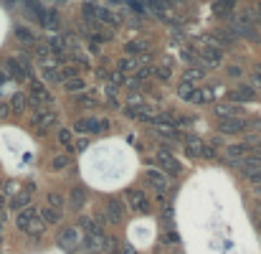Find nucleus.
<instances>
[{"instance_id": "nucleus-1", "label": "nucleus", "mask_w": 261, "mask_h": 254, "mask_svg": "<svg viewBox=\"0 0 261 254\" xmlns=\"http://www.w3.org/2000/svg\"><path fill=\"white\" fill-rule=\"evenodd\" d=\"M155 163H157V168H160L162 173H167V175H172V178H178V175L183 173V163H180L167 148H160V150H157Z\"/></svg>"}, {"instance_id": "nucleus-2", "label": "nucleus", "mask_w": 261, "mask_h": 254, "mask_svg": "<svg viewBox=\"0 0 261 254\" xmlns=\"http://www.w3.org/2000/svg\"><path fill=\"white\" fill-rule=\"evenodd\" d=\"M127 206L135 211V213H142V216H147L150 211H152V203H150V198L140 191V188H127Z\"/></svg>"}, {"instance_id": "nucleus-3", "label": "nucleus", "mask_w": 261, "mask_h": 254, "mask_svg": "<svg viewBox=\"0 0 261 254\" xmlns=\"http://www.w3.org/2000/svg\"><path fill=\"white\" fill-rule=\"evenodd\" d=\"M56 244H59V249H64V251H76V249L81 246V231H79L76 226H66V229H61V234L56 236Z\"/></svg>"}, {"instance_id": "nucleus-4", "label": "nucleus", "mask_w": 261, "mask_h": 254, "mask_svg": "<svg viewBox=\"0 0 261 254\" xmlns=\"http://www.w3.org/2000/svg\"><path fill=\"white\" fill-rule=\"evenodd\" d=\"M109 120H94V117H86V120H79L76 122V130L79 132H84V135H99V132H107L109 130Z\"/></svg>"}, {"instance_id": "nucleus-5", "label": "nucleus", "mask_w": 261, "mask_h": 254, "mask_svg": "<svg viewBox=\"0 0 261 254\" xmlns=\"http://www.w3.org/2000/svg\"><path fill=\"white\" fill-rule=\"evenodd\" d=\"M246 127H248V122L241 117H221L218 120V130L226 135H241V132H246Z\"/></svg>"}, {"instance_id": "nucleus-6", "label": "nucleus", "mask_w": 261, "mask_h": 254, "mask_svg": "<svg viewBox=\"0 0 261 254\" xmlns=\"http://www.w3.org/2000/svg\"><path fill=\"white\" fill-rule=\"evenodd\" d=\"M28 94H31V99H33L36 104H54V94L46 89L44 82H31Z\"/></svg>"}, {"instance_id": "nucleus-7", "label": "nucleus", "mask_w": 261, "mask_h": 254, "mask_svg": "<svg viewBox=\"0 0 261 254\" xmlns=\"http://www.w3.org/2000/svg\"><path fill=\"white\" fill-rule=\"evenodd\" d=\"M145 178L160 191V193H165V191H170V175L167 173H162V170H157V168H147V173H145Z\"/></svg>"}, {"instance_id": "nucleus-8", "label": "nucleus", "mask_w": 261, "mask_h": 254, "mask_svg": "<svg viewBox=\"0 0 261 254\" xmlns=\"http://www.w3.org/2000/svg\"><path fill=\"white\" fill-rule=\"evenodd\" d=\"M104 216H107L109 224H122V221H124V208H122V203H119L117 198H107V201H104Z\"/></svg>"}, {"instance_id": "nucleus-9", "label": "nucleus", "mask_w": 261, "mask_h": 254, "mask_svg": "<svg viewBox=\"0 0 261 254\" xmlns=\"http://www.w3.org/2000/svg\"><path fill=\"white\" fill-rule=\"evenodd\" d=\"M226 155H228L231 165L236 168V165H241V160L248 155V145H246V142H231V145L226 148Z\"/></svg>"}, {"instance_id": "nucleus-10", "label": "nucleus", "mask_w": 261, "mask_h": 254, "mask_svg": "<svg viewBox=\"0 0 261 254\" xmlns=\"http://www.w3.org/2000/svg\"><path fill=\"white\" fill-rule=\"evenodd\" d=\"M33 191H36V186L31 183V186H26L21 193H16V196H13V201H11V208L23 211L26 206H31V196H33Z\"/></svg>"}, {"instance_id": "nucleus-11", "label": "nucleus", "mask_w": 261, "mask_h": 254, "mask_svg": "<svg viewBox=\"0 0 261 254\" xmlns=\"http://www.w3.org/2000/svg\"><path fill=\"white\" fill-rule=\"evenodd\" d=\"M69 203H71V211H81L86 206V191H84V186H74L69 191Z\"/></svg>"}, {"instance_id": "nucleus-12", "label": "nucleus", "mask_w": 261, "mask_h": 254, "mask_svg": "<svg viewBox=\"0 0 261 254\" xmlns=\"http://www.w3.org/2000/svg\"><path fill=\"white\" fill-rule=\"evenodd\" d=\"M33 219H38V208L36 206H26L21 213H18V219H16V226L21 229V231H26L28 226H31V221Z\"/></svg>"}, {"instance_id": "nucleus-13", "label": "nucleus", "mask_w": 261, "mask_h": 254, "mask_svg": "<svg viewBox=\"0 0 261 254\" xmlns=\"http://www.w3.org/2000/svg\"><path fill=\"white\" fill-rule=\"evenodd\" d=\"M210 11H213V16L226 18V16H231V13L236 11V0H213Z\"/></svg>"}, {"instance_id": "nucleus-14", "label": "nucleus", "mask_w": 261, "mask_h": 254, "mask_svg": "<svg viewBox=\"0 0 261 254\" xmlns=\"http://www.w3.org/2000/svg\"><path fill=\"white\" fill-rule=\"evenodd\" d=\"M213 97H215V89L213 87H195V92H193V97H190V104H208V102H213Z\"/></svg>"}, {"instance_id": "nucleus-15", "label": "nucleus", "mask_w": 261, "mask_h": 254, "mask_svg": "<svg viewBox=\"0 0 261 254\" xmlns=\"http://www.w3.org/2000/svg\"><path fill=\"white\" fill-rule=\"evenodd\" d=\"M38 216H41L46 224L56 226V224H61V219H64V211H59V208H51V206H41V208H38Z\"/></svg>"}, {"instance_id": "nucleus-16", "label": "nucleus", "mask_w": 261, "mask_h": 254, "mask_svg": "<svg viewBox=\"0 0 261 254\" xmlns=\"http://www.w3.org/2000/svg\"><path fill=\"white\" fill-rule=\"evenodd\" d=\"M97 21L104 23V26H122V16L114 13V11H109V8H102V6H99V16H97Z\"/></svg>"}, {"instance_id": "nucleus-17", "label": "nucleus", "mask_w": 261, "mask_h": 254, "mask_svg": "<svg viewBox=\"0 0 261 254\" xmlns=\"http://www.w3.org/2000/svg\"><path fill=\"white\" fill-rule=\"evenodd\" d=\"M253 97H256V92H253L251 87H238V89H233V92L228 94L231 102H251Z\"/></svg>"}, {"instance_id": "nucleus-18", "label": "nucleus", "mask_w": 261, "mask_h": 254, "mask_svg": "<svg viewBox=\"0 0 261 254\" xmlns=\"http://www.w3.org/2000/svg\"><path fill=\"white\" fill-rule=\"evenodd\" d=\"M64 89H66V94H84L86 92V82L79 79V77H74V79L64 82Z\"/></svg>"}, {"instance_id": "nucleus-19", "label": "nucleus", "mask_w": 261, "mask_h": 254, "mask_svg": "<svg viewBox=\"0 0 261 254\" xmlns=\"http://www.w3.org/2000/svg\"><path fill=\"white\" fill-rule=\"evenodd\" d=\"M213 112H215L218 117H238V115H241V107H236V104H215Z\"/></svg>"}, {"instance_id": "nucleus-20", "label": "nucleus", "mask_w": 261, "mask_h": 254, "mask_svg": "<svg viewBox=\"0 0 261 254\" xmlns=\"http://www.w3.org/2000/svg\"><path fill=\"white\" fill-rule=\"evenodd\" d=\"M117 66H119L117 71H122V74H135V71L140 69V64L135 61V56H124V59H119Z\"/></svg>"}, {"instance_id": "nucleus-21", "label": "nucleus", "mask_w": 261, "mask_h": 254, "mask_svg": "<svg viewBox=\"0 0 261 254\" xmlns=\"http://www.w3.org/2000/svg\"><path fill=\"white\" fill-rule=\"evenodd\" d=\"M11 107H13V112H16V115H21V112H26V107H28V97H26L23 92H18V94H13V99H11Z\"/></svg>"}, {"instance_id": "nucleus-22", "label": "nucleus", "mask_w": 261, "mask_h": 254, "mask_svg": "<svg viewBox=\"0 0 261 254\" xmlns=\"http://www.w3.org/2000/svg\"><path fill=\"white\" fill-rule=\"evenodd\" d=\"M185 145H188L185 150H188V155H190V158H200V150H203V142H200V140H198L195 135H193V137H185Z\"/></svg>"}, {"instance_id": "nucleus-23", "label": "nucleus", "mask_w": 261, "mask_h": 254, "mask_svg": "<svg viewBox=\"0 0 261 254\" xmlns=\"http://www.w3.org/2000/svg\"><path fill=\"white\" fill-rule=\"evenodd\" d=\"M124 51H127V56H137V54H147V44L145 41H129L127 46H124Z\"/></svg>"}, {"instance_id": "nucleus-24", "label": "nucleus", "mask_w": 261, "mask_h": 254, "mask_svg": "<svg viewBox=\"0 0 261 254\" xmlns=\"http://www.w3.org/2000/svg\"><path fill=\"white\" fill-rule=\"evenodd\" d=\"M6 71L13 77V79H26V71L21 69V64L16 61V59H11V61H6Z\"/></svg>"}, {"instance_id": "nucleus-25", "label": "nucleus", "mask_w": 261, "mask_h": 254, "mask_svg": "<svg viewBox=\"0 0 261 254\" xmlns=\"http://www.w3.org/2000/svg\"><path fill=\"white\" fill-rule=\"evenodd\" d=\"M203 77H205V69H193V66H190V69L183 71V82H188V84H190V82L195 84V82H200Z\"/></svg>"}, {"instance_id": "nucleus-26", "label": "nucleus", "mask_w": 261, "mask_h": 254, "mask_svg": "<svg viewBox=\"0 0 261 254\" xmlns=\"http://www.w3.org/2000/svg\"><path fill=\"white\" fill-rule=\"evenodd\" d=\"M155 135L170 137V140H183V132H180L178 127H155Z\"/></svg>"}, {"instance_id": "nucleus-27", "label": "nucleus", "mask_w": 261, "mask_h": 254, "mask_svg": "<svg viewBox=\"0 0 261 254\" xmlns=\"http://www.w3.org/2000/svg\"><path fill=\"white\" fill-rule=\"evenodd\" d=\"M59 142H61L64 150H71V148H74V135H71L69 127H61V130H59Z\"/></svg>"}, {"instance_id": "nucleus-28", "label": "nucleus", "mask_w": 261, "mask_h": 254, "mask_svg": "<svg viewBox=\"0 0 261 254\" xmlns=\"http://www.w3.org/2000/svg\"><path fill=\"white\" fill-rule=\"evenodd\" d=\"M69 165H71V160H69L66 155H54V158H51V170H54V173H61V170H66Z\"/></svg>"}, {"instance_id": "nucleus-29", "label": "nucleus", "mask_w": 261, "mask_h": 254, "mask_svg": "<svg viewBox=\"0 0 261 254\" xmlns=\"http://www.w3.org/2000/svg\"><path fill=\"white\" fill-rule=\"evenodd\" d=\"M16 39H18L21 44H36L33 31H28V28H23V26H16Z\"/></svg>"}, {"instance_id": "nucleus-30", "label": "nucleus", "mask_w": 261, "mask_h": 254, "mask_svg": "<svg viewBox=\"0 0 261 254\" xmlns=\"http://www.w3.org/2000/svg\"><path fill=\"white\" fill-rule=\"evenodd\" d=\"M152 74H155L157 79H162V82H170V79H172V69H170L167 64H162V66H155V69H152Z\"/></svg>"}, {"instance_id": "nucleus-31", "label": "nucleus", "mask_w": 261, "mask_h": 254, "mask_svg": "<svg viewBox=\"0 0 261 254\" xmlns=\"http://www.w3.org/2000/svg\"><path fill=\"white\" fill-rule=\"evenodd\" d=\"M193 92H195V87H190L188 82H180V87H178V97H180L183 102H190Z\"/></svg>"}, {"instance_id": "nucleus-32", "label": "nucleus", "mask_w": 261, "mask_h": 254, "mask_svg": "<svg viewBox=\"0 0 261 254\" xmlns=\"http://www.w3.org/2000/svg\"><path fill=\"white\" fill-rule=\"evenodd\" d=\"M49 206H51V208H59V211H64L66 201H64V196H61V193L51 191V193H49Z\"/></svg>"}, {"instance_id": "nucleus-33", "label": "nucleus", "mask_w": 261, "mask_h": 254, "mask_svg": "<svg viewBox=\"0 0 261 254\" xmlns=\"http://www.w3.org/2000/svg\"><path fill=\"white\" fill-rule=\"evenodd\" d=\"M81 13H84V18L97 21V16H99V6H97V3H84V6H81Z\"/></svg>"}, {"instance_id": "nucleus-34", "label": "nucleus", "mask_w": 261, "mask_h": 254, "mask_svg": "<svg viewBox=\"0 0 261 254\" xmlns=\"http://www.w3.org/2000/svg\"><path fill=\"white\" fill-rule=\"evenodd\" d=\"M16 61L21 64V69L26 71V77H31V74H33V66H31V59H28L26 54H18V56H16Z\"/></svg>"}, {"instance_id": "nucleus-35", "label": "nucleus", "mask_w": 261, "mask_h": 254, "mask_svg": "<svg viewBox=\"0 0 261 254\" xmlns=\"http://www.w3.org/2000/svg\"><path fill=\"white\" fill-rule=\"evenodd\" d=\"M104 249H107L109 254H122V249H119V241H117L114 236H107V239H104Z\"/></svg>"}, {"instance_id": "nucleus-36", "label": "nucleus", "mask_w": 261, "mask_h": 254, "mask_svg": "<svg viewBox=\"0 0 261 254\" xmlns=\"http://www.w3.org/2000/svg\"><path fill=\"white\" fill-rule=\"evenodd\" d=\"M79 74V69L76 66H64L61 71H59V77H61V82H69V79H74Z\"/></svg>"}, {"instance_id": "nucleus-37", "label": "nucleus", "mask_w": 261, "mask_h": 254, "mask_svg": "<svg viewBox=\"0 0 261 254\" xmlns=\"http://www.w3.org/2000/svg\"><path fill=\"white\" fill-rule=\"evenodd\" d=\"M79 107H97V97L94 94H79Z\"/></svg>"}, {"instance_id": "nucleus-38", "label": "nucleus", "mask_w": 261, "mask_h": 254, "mask_svg": "<svg viewBox=\"0 0 261 254\" xmlns=\"http://www.w3.org/2000/svg\"><path fill=\"white\" fill-rule=\"evenodd\" d=\"M152 69H155V66H140V69L135 71V79H137V82H142V79L152 77Z\"/></svg>"}, {"instance_id": "nucleus-39", "label": "nucleus", "mask_w": 261, "mask_h": 254, "mask_svg": "<svg viewBox=\"0 0 261 254\" xmlns=\"http://www.w3.org/2000/svg\"><path fill=\"white\" fill-rule=\"evenodd\" d=\"M49 54H51L49 44H36V56H38V59H46Z\"/></svg>"}, {"instance_id": "nucleus-40", "label": "nucleus", "mask_w": 261, "mask_h": 254, "mask_svg": "<svg viewBox=\"0 0 261 254\" xmlns=\"http://www.w3.org/2000/svg\"><path fill=\"white\" fill-rule=\"evenodd\" d=\"M218 153H215V148L213 145H203V150H200V158H208V160H213Z\"/></svg>"}, {"instance_id": "nucleus-41", "label": "nucleus", "mask_w": 261, "mask_h": 254, "mask_svg": "<svg viewBox=\"0 0 261 254\" xmlns=\"http://www.w3.org/2000/svg\"><path fill=\"white\" fill-rule=\"evenodd\" d=\"M180 241V236L175 234V231H167V234H162V244H178Z\"/></svg>"}, {"instance_id": "nucleus-42", "label": "nucleus", "mask_w": 261, "mask_h": 254, "mask_svg": "<svg viewBox=\"0 0 261 254\" xmlns=\"http://www.w3.org/2000/svg\"><path fill=\"white\" fill-rule=\"evenodd\" d=\"M109 82H112L114 87L122 84V82H124V79H122V71H112V74H109Z\"/></svg>"}, {"instance_id": "nucleus-43", "label": "nucleus", "mask_w": 261, "mask_h": 254, "mask_svg": "<svg viewBox=\"0 0 261 254\" xmlns=\"http://www.w3.org/2000/svg\"><path fill=\"white\" fill-rule=\"evenodd\" d=\"M11 193H13V196L18 193V183H16V180H11V183H6V196H11Z\"/></svg>"}, {"instance_id": "nucleus-44", "label": "nucleus", "mask_w": 261, "mask_h": 254, "mask_svg": "<svg viewBox=\"0 0 261 254\" xmlns=\"http://www.w3.org/2000/svg\"><path fill=\"white\" fill-rule=\"evenodd\" d=\"M127 89H129V92H140V89H142V84H140L137 79H129V82H127Z\"/></svg>"}, {"instance_id": "nucleus-45", "label": "nucleus", "mask_w": 261, "mask_h": 254, "mask_svg": "<svg viewBox=\"0 0 261 254\" xmlns=\"http://www.w3.org/2000/svg\"><path fill=\"white\" fill-rule=\"evenodd\" d=\"M129 8H132V11H137V13H145V6L140 3V0H129Z\"/></svg>"}, {"instance_id": "nucleus-46", "label": "nucleus", "mask_w": 261, "mask_h": 254, "mask_svg": "<svg viewBox=\"0 0 261 254\" xmlns=\"http://www.w3.org/2000/svg\"><path fill=\"white\" fill-rule=\"evenodd\" d=\"M74 148H76V150H86V148H89V140H86V137H81V140H79Z\"/></svg>"}, {"instance_id": "nucleus-47", "label": "nucleus", "mask_w": 261, "mask_h": 254, "mask_svg": "<svg viewBox=\"0 0 261 254\" xmlns=\"http://www.w3.org/2000/svg\"><path fill=\"white\" fill-rule=\"evenodd\" d=\"M8 112H11V107L0 102V120H3V117H8Z\"/></svg>"}, {"instance_id": "nucleus-48", "label": "nucleus", "mask_w": 261, "mask_h": 254, "mask_svg": "<svg viewBox=\"0 0 261 254\" xmlns=\"http://www.w3.org/2000/svg\"><path fill=\"white\" fill-rule=\"evenodd\" d=\"M228 77H241V66H228Z\"/></svg>"}, {"instance_id": "nucleus-49", "label": "nucleus", "mask_w": 261, "mask_h": 254, "mask_svg": "<svg viewBox=\"0 0 261 254\" xmlns=\"http://www.w3.org/2000/svg\"><path fill=\"white\" fill-rule=\"evenodd\" d=\"M122 251H124V254H137V251H135L129 244H122Z\"/></svg>"}, {"instance_id": "nucleus-50", "label": "nucleus", "mask_w": 261, "mask_h": 254, "mask_svg": "<svg viewBox=\"0 0 261 254\" xmlns=\"http://www.w3.org/2000/svg\"><path fill=\"white\" fill-rule=\"evenodd\" d=\"M3 203H6V193H0V211H3Z\"/></svg>"}, {"instance_id": "nucleus-51", "label": "nucleus", "mask_w": 261, "mask_h": 254, "mask_svg": "<svg viewBox=\"0 0 261 254\" xmlns=\"http://www.w3.org/2000/svg\"><path fill=\"white\" fill-rule=\"evenodd\" d=\"M256 13H258V21H261V0L256 3Z\"/></svg>"}, {"instance_id": "nucleus-52", "label": "nucleus", "mask_w": 261, "mask_h": 254, "mask_svg": "<svg viewBox=\"0 0 261 254\" xmlns=\"http://www.w3.org/2000/svg\"><path fill=\"white\" fill-rule=\"evenodd\" d=\"M6 82H8V77H6L3 71H0V84H6Z\"/></svg>"}, {"instance_id": "nucleus-53", "label": "nucleus", "mask_w": 261, "mask_h": 254, "mask_svg": "<svg viewBox=\"0 0 261 254\" xmlns=\"http://www.w3.org/2000/svg\"><path fill=\"white\" fill-rule=\"evenodd\" d=\"M253 82H256V84H261V71H258V74H253Z\"/></svg>"}, {"instance_id": "nucleus-54", "label": "nucleus", "mask_w": 261, "mask_h": 254, "mask_svg": "<svg viewBox=\"0 0 261 254\" xmlns=\"http://www.w3.org/2000/svg\"><path fill=\"white\" fill-rule=\"evenodd\" d=\"M258 213H261V208H258Z\"/></svg>"}]
</instances>
